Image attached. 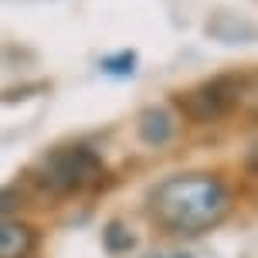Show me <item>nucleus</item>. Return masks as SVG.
<instances>
[{
	"label": "nucleus",
	"mask_w": 258,
	"mask_h": 258,
	"mask_svg": "<svg viewBox=\"0 0 258 258\" xmlns=\"http://www.w3.org/2000/svg\"><path fill=\"white\" fill-rule=\"evenodd\" d=\"M150 214L170 234H204L231 214V190L214 173H177L150 194Z\"/></svg>",
	"instance_id": "obj_1"
},
{
	"label": "nucleus",
	"mask_w": 258,
	"mask_h": 258,
	"mask_svg": "<svg viewBox=\"0 0 258 258\" xmlns=\"http://www.w3.org/2000/svg\"><path fill=\"white\" fill-rule=\"evenodd\" d=\"M17 204H21V194L14 190V187H4V190H0V218H4V214H11Z\"/></svg>",
	"instance_id": "obj_8"
},
{
	"label": "nucleus",
	"mask_w": 258,
	"mask_h": 258,
	"mask_svg": "<svg viewBox=\"0 0 258 258\" xmlns=\"http://www.w3.org/2000/svg\"><path fill=\"white\" fill-rule=\"evenodd\" d=\"M133 64H136V54L119 51V54H112V58H105L102 68L109 72V75H133Z\"/></svg>",
	"instance_id": "obj_7"
},
{
	"label": "nucleus",
	"mask_w": 258,
	"mask_h": 258,
	"mask_svg": "<svg viewBox=\"0 0 258 258\" xmlns=\"http://www.w3.org/2000/svg\"><path fill=\"white\" fill-rule=\"evenodd\" d=\"M38 248V231L24 221L0 218V258H27Z\"/></svg>",
	"instance_id": "obj_4"
},
{
	"label": "nucleus",
	"mask_w": 258,
	"mask_h": 258,
	"mask_svg": "<svg viewBox=\"0 0 258 258\" xmlns=\"http://www.w3.org/2000/svg\"><path fill=\"white\" fill-rule=\"evenodd\" d=\"M140 140L146 143V146H167L170 140H173V129H177V122H173V116H170L167 109H160V105H153V109H143L140 112Z\"/></svg>",
	"instance_id": "obj_5"
},
{
	"label": "nucleus",
	"mask_w": 258,
	"mask_h": 258,
	"mask_svg": "<svg viewBox=\"0 0 258 258\" xmlns=\"http://www.w3.org/2000/svg\"><path fill=\"white\" fill-rule=\"evenodd\" d=\"M109 170L89 146H64L38 163V183L51 194H82L102 187Z\"/></svg>",
	"instance_id": "obj_2"
},
{
	"label": "nucleus",
	"mask_w": 258,
	"mask_h": 258,
	"mask_svg": "<svg viewBox=\"0 0 258 258\" xmlns=\"http://www.w3.org/2000/svg\"><path fill=\"white\" fill-rule=\"evenodd\" d=\"M245 85H248L245 75H218L197 89L183 92L177 105L190 122H218L221 116L238 109V102L245 99Z\"/></svg>",
	"instance_id": "obj_3"
},
{
	"label": "nucleus",
	"mask_w": 258,
	"mask_h": 258,
	"mask_svg": "<svg viewBox=\"0 0 258 258\" xmlns=\"http://www.w3.org/2000/svg\"><path fill=\"white\" fill-rule=\"evenodd\" d=\"M102 245H105V251H109V255H122V251H129V248L136 245V238H133V234L119 224V221H112V224L102 231Z\"/></svg>",
	"instance_id": "obj_6"
}]
</instances>
